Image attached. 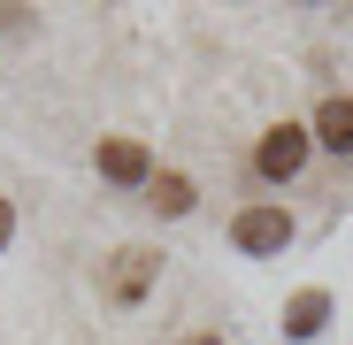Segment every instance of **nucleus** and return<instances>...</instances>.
<instances>
[{"instance_id":"f257e3e1","label":"nucleus","mask_w":353,"mask_h":345,"mask_svg":"<svg viewBox=\"0 0 353 345\" xmlns=\"http://www.w3.org/2000/svg\"><path fill=\"white\" fill-rule=\"evenodd\" d=\"M230 246L254 253V261L284 253V246H292V207H284V200H254V207H239V215H230Z\"/></svg>"},{"instance_id":"f03ea898","label":"nucleus","mask_w":353,"mask_h":345,"mask_svg":"<svg viewBox=\"0 0 353 345\" xmlns=\"http://www.w3.org/2000/svg\"><path fill=\"white\" fill-rule=\"evenodd\" d=\"M307 154H315V131H307V123H269L261 146H254V169H261L269 185H292V177L307 169Z\"/></svg>"},{"instance_id":"7ed1b4c3","label":"nucleus","mask_w":353,"mask_h":345,"mask_svg":"<svg viewBox=\"0 0 353 345\" xmlns=\"http://www.w3.org/2000/svg\"><path fill=\"white\" fill-rule=\"evenodd\" d=\"M154 276H161V253H154V246H123V253L108 261V300H115V307H139V300L154 292Z\"/></svg>"},{"instance_id":"20e7f679","label":"nucleus","mask_w":353,"mask_h":345,"mask_svg":"<svg viewBox=\"0 0 353 345\" xmlns=\"http://www.w3.org/2000/svg\"><path fill=\"white\" fill-rule=\"evenodd\" d=\"M100 177L108 185H154V154L139 146V138H100Z\"/></svg>"},{"instance_id":"39448f33","label":"nucleus","mask_w":353,"mask_h":345,"mask_svg":"<svg viewBox=\"0 0 353 345\" xmlns=\"http://www.w3.org/2000/svg\"><path fill=\"white\" fill-rule=\"evenodd\" d=\"M307 131H315V146H323V154H353V92H323Z\"/></svg>"},{"instance_id":"423d86ee","label":"nucleus","mask_w":353,"mask_h":345,"mask_svg":"<svg viewBox=\"0 0 353 345\" xmlns=\"http://www.w3.org/2000/svg\"><path fill=\"white\" fill-rule=\"evenodd\" d=\"M323 322H330V292H323V284H307V292L284 300V337H292V345H307Z\"/></svg>"},{"instance_id":"0eeeda50","label":"nucleus","mask_w":353,"mask_h":345,"mask_svg":"<svg viewBox=\"0 0 353 345\" xmlns=\"http://www.w3.org/2000/svg\"><path fill=\"white\" fill-rule=\"evenodd\" d=\"M146 207L176 222V215H192V207H200V192H192V177H176V169H161V177L146 185Z\"/></svg>"},{"instance_id":"6e6552de","label":"nucleus","mask_w":353,"mask_h":345,"mask_svg":"<svg viewBox=\"0 0 353 345\" xmlns=\"http://www.w3.org/2000/svg\"><path fill=\"white\" fill-rule=\"evenodd\" d=\"M8 246H16V200L0 192V253H8Z\"/></svg>"},{"instance_id":"1a4fd4ad","label":"nucleus","mask_w":353,"mask_h":345,"mask_svg":"<svg viewBox=\"0 0 353 345\" xmlns=\"http://www.w3.org/2000/svg\"><path fill=\"white\" fill-rule=\"evenodd\" d=\"M185 345H223V337H215V330H192V337H185Z\"/></svg>"}]
</instances>
